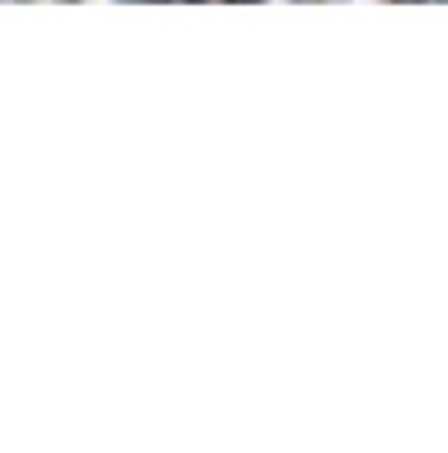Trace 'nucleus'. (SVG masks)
<instances>
[{
	"instance_id": "obj_1",
	"label": "nucleus",
	"mask_w": 448,
	"mask_h": 453,
	"mask_svg": "<svg viewBox=\"0 0 448 453\" xmlns=\"http://www.w3.org/2000/svg\"><path fill=\"white\" fill-rule=\"evenodd\" d=\"M241 5H260V0H241Z\"/></svg>"
}]
</instances>
